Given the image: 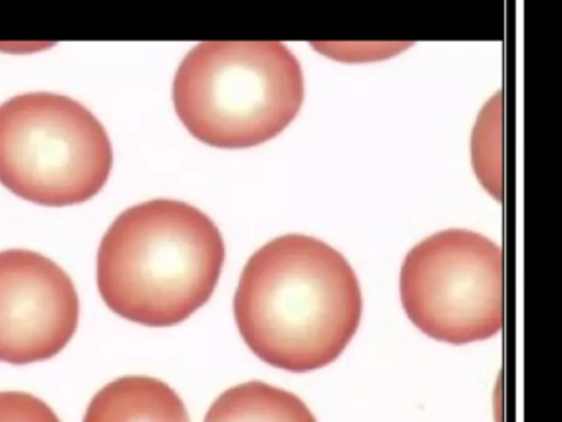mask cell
<instances>
[{
  "label": "cell",
  "mask_w": 562,
  "mask_h": 422,
  "mask_svg": "<svg viewBox=\"0 0 562 422\" xmlns=\"http://www.w3.org/2000/svg\"><path fill=\"white\" fill-rule=\"evenodd\" d=\"M409 320L434 340L465 345L503 327V253L482 234L447 229L413 248L401 269Z\"/></svg>",
  "instance_id": "5"
},
{
  "label": "cell",
  "mask_w": 562,
  "mask_h": 422,
  "mask_svg": "<svg viewBox=\"0 0 562 422\" xmlns=\"http://www.w3.org/2000/svg\"><path fill=\"white\" fill-rule=\"evenodd\" d=\"M112 169L106 129L75 99L27 93L0 106V184L41 206L95 198Z\"/></svg>",
  "instance_id": "4"
},
{
  "label": "cell",
  "mask_w": 562,
  "mask_h": 422,
  "mask_svg": "<svg viewBox=\"0 0 562 422\" xmlns=\"http://www.w3.org/2000/svg\"><path fill=\"white\" fill-rule=\"evenodd\" d=\"M304 101L300 65L279 41H206L185 56L174 80V106L203 144L246 149L294 121Z\"/></svg>",
  "instance_id": "3"
},
{
  "label": "cell",
  "mask_w": 562,
  "mask_h": 422,
  "mask_svg": "<svg viewBox=\"0 0 562 422\" xmlns=\"http://www.w3.org/2000/svg\"><path fill=\"white\" fill-rule=\"evenodd\" d=\"M234 319L254 355L292 373L335 362L363 314L358 278L336 249L287 234L248 260L234 294Z\"/></svg>",
  "instance_id": "1"
},
{
  "label": "cell",
  "mask_w": 562,
  "mask_h": 422,
  "mask_svg": "<svg viewBox=\"0 0 562 422\" xmlns=\"http://www.w3.org/2000/svg\"><path fill=\"white\" fill-rule=\"evenodd\" d=\"M80 297L58 264L27 249L0 251V362L58 355L75 337Z\"/></svg>",
  "instance_id": "6"
},
{
  "label": "cell",
  "mask_w": 562,
  "mask_h": 422,
  "mask_svg": "<svg viewBox=\"0 0 562 422\" xmlns=\"http://www.w3.org/2000/svg\"><path fill=\"white\" fill-rule=\"evenodd\" d=\"M0 422H61L45 401L22 391L0 393Z\"/></svg>",
  "instance_id": "9"
},
{
  "label": "cell",
  "mask_w": 562,
  "mask_h": 422,
  "mask_svg": "<svg viewBox=\"0 0 562 422\" xmlns=\"http://www.w3.org/2000/svg\"><path fill=\"white\" fill-rule=\"evenodd\" d=\"M225 254L220 229L198 208L165 198L139 203L104 234L97 289L122 319L174 327L211 299Z\"/></svg>",
  "instance_id": "2"
},
{
  "label": "cell",
  "mask_w": 562,
  "mask_h": 422,
  "mask_svg": "<svg viewBox=\"0 0 562 422\" xmlns=\"http://www.w3.org/2000/svg\"><path fill=\"white\" fill-rule=\"evenodd\" d=\"M83 422H190V416L166 383L150 376H122L97 391Z\"/></svg>",
  "instance_id": "7"
},
{
  "label": "cell",
  "mask_w": 562,
  "mask_h": 422,
  "mask_svg": "<svg viewBox=\"0 0 562 422\" xmlns=\"http://www.w3.org/2000/svg\"><path fill=\"white\" fill-rule=\"evenodd\" d=\"M203 422H317V419L294 393L263 381H249L225 391L208 409Z\"/></svg>",
  "instance_id": "8"
}]
</instances>
